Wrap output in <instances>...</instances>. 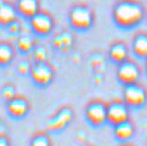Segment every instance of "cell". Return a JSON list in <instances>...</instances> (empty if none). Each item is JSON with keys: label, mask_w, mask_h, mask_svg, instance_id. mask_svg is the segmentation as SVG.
I'll list each match as a JSON object with an SVG mask.
<instances>
[{"label": "cell", "mask_w": 147, "mask_h": 146, "mask_svg": "<svg viewBox=\"0 0 147 146\" xmlns=\"http://www.w3.org/2000/svg\"><path fill=\"white\" fill-rule=\"evenodd\" d=\"M145 72H146V75H147V58L145 59Z\"/></svg>", "instance_id": "cell-24"}, {"label": "cell", "mask_w": 147, "mask_h": 146, "mask_svg": "<svg viewBox=\"0 0 147 146\" xmlns=\"http://www.w3.org/2000/svg\"><path fill=\"white\" fill-rule=\"evenodd\" d=\"M10 145V140L6 135H0V146H7Z\"/></svg>", "instance_id": "cell-23"}, {"label": "cell", "mask_w": 147, "mask_h": 146, "mask_svg": "<svg viewBox=\"0 0 147 146\" xmlns=\"http://www.w3.org/2000/svg\"><path fill=\"white\" fill-rule=\"evenodd\" d=\"M113 134L117 140L122 143L128 141L135 134V126H134L133 122H130V120H128L125 122L113 126Z\"/></svg>", "instance_id": "cell-13"}, {"label": "cell", "mask_w": 147, "mask_h": 146, "mask_svg": "<svg viewBox=\"0 0 147 146\" xmlns=\"http://www.w3.org/2000/svg\"><path fill=\"white\" fill-rule=\"evenodd\" d=\"M17 50L22 53H30L33 52L35 47V41L28 35H23L17 40Z\"/></svg>", "instance_id": "cell-17"}, {"label": "cell", "mask_w": 147, "mask_h": 146, "mask_svg": "<svg viewBox=\"0 0 147 146\" xmlns=\"http://www.w3.org/2000/svg\"><path fill=\"white\" fill-rule=\"evenodd\" d=\"M145 17V6L139 0H118L112 9V18L118 27H136Z\"/></svg>", "instance_id": "cell-1"}, {"label": "cell", "mask_w": 147, "mask_h": 146, "mask_svg": "<svg viewBox=\"0 0 147 146\" xmlns=\"http://www.w3.org/2000/svg\"><path fill=\"white\" fill-rule=\"evenodd\" d=\"M33 57L35 62H44L47 59V48L45 46H36L33 50Z\"/></svg>", "instance_id": "cell-19"}, {"label": "cell", "mask_w": 147, "mask_h": 146, "mask_svg": "<svg viewBox=\"0 0 147 146\" xmlns=\"http://www.w3.org/2000/svg\"><path fill=\"white\" fill-rule=\"evenodd\" d=\"M123 101L131 109L142 107L147 101V89L139 82L125 84L123 88Z\"/></svg>", "instance_id": "cell-3"}, {"label": "cell", "mask_w": 147, "mask_h": 146, "mask_svg": "<svg viewBox=\"0 0 147 146\" xmlns=\"http://www.w3.org/2000/svg\"><path fill=\"white\" fill-rule=\"evenodd\" d=\"M86 118L92 126L99 127L107 122V105L100 100H93L86 107Z\"/></svg>", "instance_id": "cell-7"}, {"label": "cell", "mask_w": 147, "mask_h": 146, "mask_svg": "<svg viewBox=\"0 0 147 146\" xmlns=\"http://www.w3.org/2000/svg\"><path fill=\"white\" fill-rule=\"evenodd\" d=\"M16 50L9 41H0V66L9 65L15 59Z\"/></svg>", "instance_id": "cell-16"}, {"label": "cell", "mask_w": 147, "mask_h": 146, "mask_svg": "<svg viewBox=\"0 0 147 146\" xmlns=\"http://www.w3.org/2000/svg\"><path fill=\"white\" fill-rule=\"evenodd\" d=\"M6 111L13 118H23L29 111V101L24 97L16 95L6 101Z\"/></svg>", "instance_id": "cell-10"}, {"label": "cell", "mask_w": 147, "mask_h": 146, "mask_svg": "<svg viewBox=\"0 0 147 146\" xmlns=\"http://www.w3.org/2000/svg\"><path fill=\"white\" fill-rule=\"evenodd\" d=\"M16 95H17L16 94V89H15V87L12 86V84H6V86L3 88V91H1V97H3V99L5 101L11 100Z\"/></svg>", "instance_id": "cell-20"}, {"label": "cell", "mask_w": 147, "mask_h": 146, "mask_svg": "<svg viewBox=\"0 0 147 146\" xmlns=\"http://www.w3.org/2000/svg\"><path fill=\"white\" fill-rule=\"evenodd\" d=\"M69 21L74 29L76 30H88L93 26L94 15L87 5L76 4L70 9Z\"/></svg>", "instance_id": "cell-2"}, {"label": "cell", "mask_w": 147, "mask_h": 146, "mask_svg": "<svg viewBox=\"0 0 147 146\" xmlns=\"http://www.w3.org/2000/svg\"><path fill=\"white\" fill-rule=\"evenodd\" d=\"M117 80L125 86V84H131L139 82L140 76H141V69L139 64L130 58H127L117 66Z\"/></svg>", "instance_id": "cell-4"}, {"label": "cell", "mask_w": 147, "mask_h": 146, "mask_svg": "<svg viewBox=\"0 0 147 146\" xmlns=\"http://www.w3.org/2000/svg\"><path fill=\"white\" fill-rule=\"evenodd\" d=\"M131 50L138 58H147V33L140 32L134 36L131 41Z\"/></svg>", "instance_id": "cell-14"}, {"label": "cell", "mask_w": 147, "mask_h": 146, "mask_svg": "<svg viewBox=\"0 0 147 146\" xmlns=\"http://www.w3.org/2000/svg\"><path fill=\"white\" fill-rule=\"evenodd\" d=\"M109 56L111 58L112 62L117 63V64L122 63L127 58H129V50H128V46L122 41L113 42V44L110 46Z\"/></svg>", "instance_id": "cell-15"}, {"label": "cell", "mask_w": 147, "mask_h": 146, "mask_svg": "<svg viewBox=\"0 0 147 146\" xmlns=\"http://www.w3.org/2000/svg\"><path fill=\"white\" fill-rule=\"evenodd\" d=\"M29 24L32 30L40 36H46L52 33L54 27V21L52 16L46 11H39L29 20Z\"/></svg>", "instance_id": "cell-5"}, {"label": "cell", "mask_w": 147, "mask_h": 146, "mask_svg": "<svg viewBox=\"0 0 147 146\" xmlns=\"http://www.w3.org/2000/svg\"><path fill=\"white\" fill-rule=\"evenodd\" d=\"M33 146H50L51 145V139L45 133H39V134H35L30 141Z\"/></svg>", "instance_id": "cell-18"}, {"label": "cell", "mask_w": 147, "mask_h": 146, "mask_svg": "<svg viewBox=\"0 0 147 146\" xmlns=\"http://www.w3.org/2000/svg\"><path fill=\"white\" fill-rule=\"evenodd\" d=\"M123 100H113L107 105V122L112 126L130 120V111Z\"/></svg>", "instance_id": "cell-8"}, {"label": "cell", "mask_w": 147, "mask_h": 146, "mask_svg": "<svg viewBox=\"0 0 147 146\" xmlns=\"http://www.w3.org/2000/svg\"><path fill=\"white\" fill-rule=\"evenodd\" d=\"M16 9L18 16L30 20L34 15H36L40 11V3L39 0H17Z\"/></svg>", "instance_id": "cell-12"}, {"label": "cell", "mask_w": 147, "mask_h": 146, "mask_svg": "<svg viewBox=\"0 0 147 146\" xmlns=\"http://www.w3.org/2000/svg\"><path fill=\"white\" fill-rule=\"evenodd\" d=\"M7 29L10 30V33L17 34V33L21 32V26H20V23H18V21H16V22H13V23H11L10 26L7 27Z\"/></svg>", "instance_id": "cell-22"}, {"label": "cell", "mask_w": 147, "mask_h": 146, "mask_svg": "<svg viewBox=\"0 0 147 146\" xmlns=\"http://www.w3.org/2000/svg\"><path fill=\"white\" fill-rule=\"evenodd\" d=\"M32 80L39 86H47L54 78V70L46 60L44 62H35L30 69Z\"/></svg>", "instance_id": "cell-6"}, {"label": "cell", "mask_w": 147, "mask_h": 146, "mask_svg": "<svg viewBox=\"0 0 147 146\" xmlns=\"http://www.w3.org/2000/svg\"><path fill=\"white\" fill-rule=\"evenodd\" d=\"M74 117V111L69 106H64L46 122V129L50 132H59L70 124Z\"/></svg>", "instance_id": "cell-9"}, {"label": "cell", "mask_w": 147, "mask_h": 146, "mask_svg": "<svg viewBox=\"0 0 147 146\" xmlns=\"http://www.w3.org/2000/svg\"><path fill=\"white\" fill-rule=\"evenodd\" d=\"M30 69H32V64H30L28 60H21L17 65V70L20 74L26 75V74H30Z\"/></svg>", "instance_id": "cell-21"}, {"label": "cell", "mask_w": 147, "mask_h": 146, "mask_svg": "<svg viewBox=\"0 0 147 146\" xmlns=\"http://www.w3.org/2000/svg\"><path fill=\"white\" fill-rule=\"evenodd\" d=\"M18 12L16 4H12L6 0H0V27L7 28L11 23L17 21Z\"/></svg>", "instance_id": "cell-11"}]
</instances>
